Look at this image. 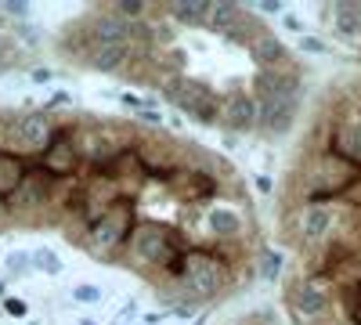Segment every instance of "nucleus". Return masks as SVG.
<instances>
[{"label":"nucleus","mask_w":361,"mask_h":325,"mask_svg":"<svg viewBox=\"0 0 361 325\" xmlns=\"http://www.w3.org/2000/svg\"><path fill=\"white\" fill-rule=\"evenodd\" d=\"M4 311H8L11 318H25V314H29V304L18 300V297H4Z\"/></svg>","instance_id":"nucleus-32"},{"label":"nucleus","mask_w":361,"mask_h":325,"mask_svg":"<svg viewBox=\"0 0 361 325\" xmlns=\"http://www.w3.org/2000/svg\"><path fill=\"white\" fill-rule=\"evenodd\" d=\"M257 11H260V15H282V11H286V4H282V0H260Z\"/></svg>","instance_id":"nucleus-33"},{"label":"nucleus","mask_w":361,"mask_h":325,"mask_svg":"<svg viewBox=\"0 0 361 325\" xmlns=\"http://www.w3.org/2000/svg\"><path fill=\"white\" fill-rule=\"evenodd\" d=\"M4 268H8L11 275H25V271H29V253H8Z\"/></svg>","instance_id":"nucleus-29"},{"label":"nucleus","mask_w":361,"mask_h":325,"mask_svg":"<svg viewBox=\"0 0 361 325\" xmlns=\"http://www.w3.org/2000/svg\"><path fill=\"white\" fill-rule=\"evenodd\" d=\"M209 4L214 0H177V4H166V22L185 25V29H202L209 22Z\"/></svg>","instance_id":"nucleus-19"},{"label":"nucleus","mask_w":361,"mask_h":325,"mask_svg":"<svg viewBox=\"0 0 361 325\" xmlns=\"http://www.w3.org/2000/svg\"><path fill=\"white\" fill-rule=\"evenodd\" d=\"M80 325H98V321H90V318H80Z\"/></svg>","instance_id":"nucleus-42"},{"label":"nucleus","mask_w":361,"mask_h":325,"mask_svg":"<svg viewBox=\"0 0 361 325\" xmlns=\"http://www.w3.org/2000/svg\"><path fill=\"white\" fill-rule=\"evenodd\" d=\"M250 58L260 69H289V47L275 33H267V29L250 44Z\"/></svg>","instance_id":"nucleus-16"},{"label":"nucleus","mask_w":361,"mask_h":325,"mask_svg":"<svg viewBox=\"0 0 361 325\" xmlns=\"http://www.w3.org/2000/svg\"><path fill=\"white\" fill-rule=\"evenodd\" d=\"M296 112H300V102H289V98H264V102H257V130L267 134V137H282V134L293 130Z\"/></svg>","instance_id":"nucleus-9"},{"label":"nucleus","mask_w":361,"mask_h":325,"mask_svg":"<svg viewBox=\"0 0 361 325\" xmlns=\"http://www.w3.org/2000/svg\"><path fill=\"white\" fill-rule=\"evenodd\" d=\"M29 11L33 8H29L25 0H4V4H0V18H18V25L29 18Z\"/></svg>","instance_id":"nucleus-27"},{"label":"nucleus","mask_w":361,"mask_h":325,"mask_svg":"<svg viewBox=\"0 0 361 325\" xmlns=\"http://www.w3.org/2000/svg\"><path fill=\"white\" fill-rule=\"evenodd\" d=\"M47 109H51V112H54V109H73V94H66V91H58V94H51Z\"/></svg>","instance_id":"nucleus-34"},{"label":"nucleus","mask_w":361,"mask_h":325,"mask_svg":"<svg viewBox=\"0 0 361 325\" xmlns=\"http://www.w3.org/2000/svg\"><path fill=\"white\" fill-rule=\"evenodd\" d=\"M54 192H58L54 177L44 173L40 166H33L25 181L4 199V206H8V214H37V210H44V206L54 202Z\"/></svg>","instance_id":"nucleus-6"},{"label":"nucleus","mask_w":361,"mask_h":325,"mask_svg":"<svg viewBox=\"0 0 361 325\" xmlns=\"http://www.w3.org/2000/svg\"><path fill=\"white\" fill-rule=\"evenodd\" d=\"M231 282V271L228 264L217 257V253H206V250H188L185 257V275H180V289L192 293V297L202 304V300H217L221 293L228 289Z\"/></svg>","instance_id":"nucleus-3"},{"label":"nucleus","mask_w":361,"mask_h":325,"mask_svg":"<svg viewBox=\"0 0 361 325\" xmlns=\"http://www.w3.org/2000/svg\"><path fill=\"white\" fill-rule=\"evenodd\" d=\"M300 91H304V80L293 69H260L253 76V102H264V98H289V102H300Z\"/></svg>","instance_id":"nucleus-8"},{"label":"nucleus","mask_w":361,"mask_h":325,"mask_svg":"<svg viewBox=\"0 0 361 325\" xmlns=\"http://www.w3.org/2000/svg\"><path fill=\"white\" fill-rule=\"evenodd\" d=\"M116 325H119V321H116Z\"/></svg>","instance_id":"nucleus-43"},{"label":"nucleus","mask_w":361,"mask_h":325,"mask_svg":"<svg viewBox=\"0 0 361 325\" xmlns=\"http://www.w3.org/2000/svg\"><path fill=\"white\" fill-rule=\"evenodd\" d=\"M80 29H83V37H87L90 47H112V44H130V40H134L130 22L119 18L112 8L90 15L87 22H80Z\"/></svg>","instance_id":"nucleus-7"},{"label":"nucleus","mask_w":361,"mask_h":325,"mask_svg":"<svg viewBox=\"0 0 361 325\" xmlns=\"http://www.w3.org/2000/svg\"><path fill=\"white\" fill-rule=\"evenodd\" d=\"M29 177V166L22 156H11V152H0V199H8L22 181Z\"/></svg>","instance_id":"nucleus-20"},{"label":"nucleus","mask_w":361,"mask_h":325,"mask_svg":"<svg viewBox=\"0 0 361 325\" xmlns=\"http://www.w3.org/2000/svg\"><path fill=\"white\" fill-rule=\"evenodd\" d=\"M11 51H15V44H11V37H8V33H0V58H8Z\"/></svg>","instance_id":"nucleus-37"},{"label":"nucleus","mask_w":361,"mask_h":325,"mask_svg":"<svg viewBox=\"0 0 361 325\" xmlns=\"http://www.w3.org/2000/svg\"><path fill=\"white\" fill-rule=\"evenodd\" d=\"M221 123L231 130V134H250L257 130V102L250 91H231L224 102H221Z\"/></svg>","instance_id":"nucleus-12"},{"label":"nucleus","mask_w":361,"mask_h":325,"mask_svg":"<svg viewBox=\"0 0 361 325\" xmlns=\"http://www.w3.org/2000/svg\"><path fill=\"white\" fill-rule=\"evenodd\" d=\"M206 228L209 235H217V239H238V235L246 231V217L235 210V206H209L206 210Z\"/></svg>","instance_id":"nucleus-17"},{"label":"nucleus","mask_w":361,"mask_h":325,"mask_svg":"<svg viewBox=\"0 0 361 325\" xmlns=\"http://www.w3.org/2000/svg\"><path fill=\"white\" fill-rule=\"evenodd\" d=\"M260 33H264V25H260L257 18H250V15L243 11V18H238V22H235V25L228 29V33H221V37H224L228 44H235V47H250V44H253V40H257Z\"/></svg>","instance_id":"nucleus-23"},{"label":"nucleus","mask_w":361,"mask_h":325,"mask_svg":"<svg viewBox=\"0 0 361 325\" xmlns=\"http://www.w3.org/2000/svg\"><path fill=\"white\" fill-rule=\"evenodd\" d=\"M336 210L329 202H307L304 210H300V221H296V231L304 243H325L329 235L336 231Z\"/></svg>","instance_id":"nucleus-10"},{"label":"nucleus","mask_w":361,"mask_h":325,"mask_svg":"<svg viewBox=\"0 0 361 325\" xmlns=\"http://www.w3.org/2000/svg\"><path fill=\"white\" fill-rule=\"evenodd\" d=\"M4 214H8V206H4V199H0V221H4Z\"/></svg>","instance_id":"nucleus-41"},{"label":"nucleus","mask_w":361,"mask_h":325,"mask_svg":"<svg viewBox=\"0 0 361 325\" xmlns=\"http://www.w3.org/2000/svg\"><path fill=\"white\" fill-rule=\"evenodd\" d=\"M329 11H333V25H336L340 37H347V40L361 37V4H347V0H340V4H333Z\"/></svg>","instance_id":"nucleus-21"},{"label":"nucleus","mask_w":361,"mask_h":325,"mask_svg":"<svg viewBox=\"0 0 361 325\" xmlns=\"http://www.w3.org/2000/svg\"><path fill=\"white\" fill-rule=\"evenodd\" d=\"M173 188L185 192V199H209L217 195L221 181L209 173V166H185L180 173H173Z\"/></svg>","instance_id":"nucleus-15"},{"label":"nucleus","mask_w":361,"mask_h":325,"mask_svg":"<svg viewBox=\"0 0 361 325\" xmlns=\"http://www.w3.org/2000/svg\"><path fill=\"white\" fill-rule=\"evenodd\" d=\"M112 11H116L119 18H127V22H141V18H145L148 11H152V8H148L145 0H116Z\"/></svg>","instance_id":"nucleus-26"},{"label":"nucleus","mask_w":361,"mask_h":325,"mask_svg":"<svg viewBox=\"0 0 361 325\" xmlns=\"http://www.w3.org/2000/svg\"><path fill=\"white\" fill-rule=\"evenodd\" d=\"M329 289L322 286V278H304L289 289V307L300 318H325L329 314Z\"/></svg>","instance_id":"nucleus-11"},{"label":"nucleus","mask_w":361,"mask_h":325,"mask_svg":"<svg viewBox=\"0 0 361 325\" xmlns=\"http://www.w3.org/2000/svg\"><path fill=\"white\" fill-rule=\"evenodd\" d=\"M361 177V166H350L347 159L325 152L307 166V202H329L333 195H343Z\"/></svg>","instance_id":"nucleus-4"},{"label":"nucleus","mask_w":361,"mask_h":325,"mask_svg":"<svg viewBox=\"0 0 361 325\" xmlns=\"http://www.w3.org/2000/svg\"><path fill=\"white\" fill-rule=\"evenodd\" d=\"M134 224H137L134 199L127 195V199H119L102 221H94V224L87 228V235L80 239V246H83L90 257H98V260H112L116 250H123V246H127Z\"/></svg>","instance_id":"nucleus-2"},{"label":"nucleus","mask_w":361,"mask_h":325,"mask_svg":"<svg viewBox=\"0 0 361 325\" xmlns=\"http://www.w3.org/2000/svg\"><path fill=\"white\" fill-rule=\"evenodd\" d=\"M29 76H33V83H51V80H54V73H51L47 66H37V69L29 73Z\"/></svg>","instance_id":"nucleus-36"},{"label":"nucleus","mask_w":361,"mask_h":325,"mask_svg":"<svg viewBox=\"0 0 361 325\" xmlns=\"http://www.w3.org/2000/svg\"><path fill=\"white\" fill-rule=\"evenodd\" d=\"M73 300L76 304H98L102 300V289L90 286V282H80V286H73Z\"/></svg>","instance_id":"nucleus-28"},{"label":"nucleus","mask_w":361,"mask_h":325,"mask_svg":"<svg viewBox=\"0 0 361 325\" xmlns=\"http://www.w3.org/2000/svg\"><path fill=\"white\" fill-rule=\"evenodd\" d=\"M347 314H350V321H354V325H361V304H357V307H350Z\"/></svg>","instance_id":"nucleus-39"},{"label":"nucleus","mask_w":361,"mask_h":325,"mask_svg":"<svg viewBox=\"0 0 361 325\" xmlns=\"http://www.w3.org/2000/svg\"><path fill=\"white\" fill-rule=\"evenodd\" d=\"M83 62L94 69V73H105V76H116V73H127L130 62H134V47L130 44H112V47H90Z\"/></svg>","instance_id":"nucleus-14"},{"label":"nucleus","mask_w":361,"mask_h":325,"mask_svg":"<svg viewBox=\"0 0 361 325\" xmlns=\"http://www.w3.org/2000/svg\"><path fill=\"white\" fill-rule=\"evenodd\" d=\"M58 137V127L51 123V112L47 109H33L15 120L11 127V145L18 152H33V156H44L51 149V141Z\"/></svg>","instance_id":"nucleus-5"},{"label":"nucleus","mask_w":361,"mask_h":325,"mask_svg":"<svg viewBox=\"0 0 361 325\" xmlns=\"http://www.w3.org/2000/svg\"><path fill=\"white\" fill-rule=\"evenodd\" d=\"M123 250H127L130 264L141 271H166L185 253L180 250V231H173L163 221H137Z\"/></svg>","instance_id":"nucleus-1"},{"label":"nucleus","mask_w":361,"mask_h":325,"mask_svg":"<svg viewBox=\"0 0 361 325\" xmlns=\"http://www.w3.org/2000/svg\"><path fill=\"white\" fill-rule=\"evenodd\" d=\"M282 268H286V257H282L279 250H264V253L257 257V275H260L264 282H279Z\"/></svg>","instance_id":"nucleus-24"},{"label":"nucleus","mask_w":361,"mask_h":325,"mask_svg":"<svg viewBox=\"0 0 361 325\" xmlns=\"http://www.w3.org/2000/svg\"><path fill=\"white\" fill-rule=\"evenodd\" d=\"M4 297H8V282H4V278H0V300H4Z\"/></svg>","instance_id":"nucleus-40"},{"label":"nucleus","mask_w":361,"mask_h":325,"mask_svg":"<svg viewBox=\"0 0 361 325\" xmlns=\"http://www.w3.org/2000/svg\"><path fill=\"white\" fill-rule=\"evenodd\" d=\"M329 152L347 159L350 166H361V120L340 123L336 134H333V145H329Z\"/></svg>","instance_id":"nucleus-18"},{"label":"nucleus","mask_w":361,"mask_h":325,"mask_svg":"<svg viewBox=\"0 0 361 325\" xmlns=\"http://www.w3.org/2000/svg\"><path fill=\"white\" fill-rule=\"evenodd\" d=\"M185 62H188L185 47H180V44H170V47H166V66H170V69H185Z\"/></svg>","instance_id":"nucleus-31"},{"label":"nucleus","mask_w":361,"mask_h":325,"mask_svg":"<svg viewBox=\"0 0 361 325\" xmlns=\"http://www.w3.org/2000/svg\"><path fill=\"white\" fill-rule=\"evenodd\" d=\"M29 268L44 271V275H62V257H58L54 250H33L29 253Z\"/></svg>","instance_id":"nucleus-25"},{"label":"nucleus","mask_w":361,"mask_h":325,"mask_svg":"<svg viewBox=\"0 0 361 325\" xmlns=\"http://www.w3.org/2000/svg\"><path fill=\"white\" fill-rule=\"evenodd\" d=\"M243 4H235V0H214L209 4V22H206V29H214V33H228V29L243 18Z\"/></svg>","instance_id":"nucleus-22"},{"label":"nucleus","mask_w":361,"mask_h":325,"mask_svg":"<svg viewBox=\"0 0 361 325\" xmlns=\"http://www.w3.org/2000/svg\"><path fill=\"white\" fill-rule=\"evenodd\" d=\"M282 25L289 29V33H300V37H304V22H300L296 15H282Z\"/></svg>","instance_id":"nucleus-35"},{"label":"nucleus","mask_w":361,"mask_h":325,"mask_svg":"<svg viewBox=\"0 0 361 325\" xmlns=\"http://www.w3.org/2000/svg\"><path fill=\"white\" fill-rule=\"evenodd\" d=\"M253 185H257V192H264V195H267L271 188H275V185H271V177H264V173H260V177H253Z\"/></svg>","instance_id":"nucleus-38"},{"label":"nucleus","mask_w":361,"mask_h":325,"mask_svg":"<svg viewBox=\"0 0 361 325\" xmlns=\"http://www.w3.org/2000/svg\"><path fill=\"white\" fill-rule=\"evenodd\" d=\"M76 166H80V156H76L73 141H69V130H58V137L51 141V149L40 156V170L58 181V177H73Z\"/></svg>","instance_id":"nucleus-13"},{"label":"nucleus","mask_w":361,"mask_h":325,"mask_svg":"<svg viewBox=\"0 0 361 325\" xmlns=\"http://www.w3.org/2000/svg\"><path fill=\"white\" fill-rule=\"evenodd\" d=\"M300 51H304V54H325L329 44H325L322 37H307V33H304V37H300Z\"/></svg>","instance_id":"nucleus-30"}]
</instances>
